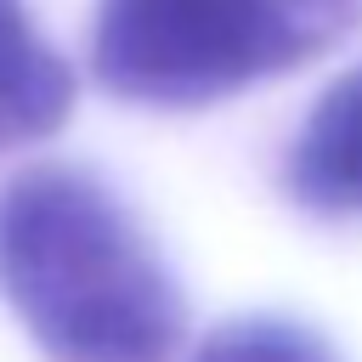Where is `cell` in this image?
<instances>
[{"label":"cell","mask_w":362,"mask_h":362,"mask_svg":"<svg viewBox=\"0 0 362 362\" xmlns=\"http://www.w3.org/2000/svg\"><path fill=\"white\" fill-rule=\"evenodd\" d=\"M283 187L311 215L362 221V62L311 102L283 158Z\"/></svg>","instance_id":"cell-3"},{"label":"cell","mask_w":362,"mask_h":362,"mask_svg":"<svg viewBox=\"0 0 362 362\" xmlns=\"http://www.w3.org/2000/svg\"><path fill=\"white\" fill-rule=\"evenodd\" d=\"M192 362H339V351L288 317H232L204 334Z\"/></svg>","instance_id":"cell-5"},{"label":"cell","mask_w":362,"mask_h":362,"mask_svg":"<svg viewBox=\"0 0 362 362\" xmlns=\"http://www.w3.org/2000/svg\"><path fill=\"white\" fill-rule=\"evenodd\" d=\"M74 113V74L23 0H0V153L51 136Z\"/></svg>","instance_id":"cell-4"},{"label":"cell","mask_w":362,"mask_h":362,"mask_svg":"<svg viewBox=\"0 0 362 362\" xmlns=\"http://www.w3.org/2000/svg\"><path fill=\"white\" fill-rule=\"evenodd\" d=\"M362 23V0H96L90 68L141 107H204L305 68Z\"/></svg>","instance_id":"cell-2"},{"label":"cell","mask_w":362,"mask_h":362,"mask_svg":"<svg viewBox=\"0 0 362 362\" xmlns=\"http://www.w3.org/2000/svg\"><path fill=\"white\" fill-rule=\"evenodd\" d=\"M0 294L51 362H170L187 328L175 272L79 164L0 187Z\"/></svg>","instance_id":"cell-1"}]
</instances>
